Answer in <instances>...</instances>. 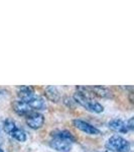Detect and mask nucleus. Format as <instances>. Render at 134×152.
<instances>
[{"mask_svg":"<svg viewBox=\"0 0 134 152\" xmlns=\"http://www.w3.org/2000/svg\"><path fill=\"white\" fill-rule=\"evenodd\" d=\"M12 107H13L14 112L19 116H27L29 113L32 112L30 107L28 105L27 102H22V100H15L12 104Z\"/></svg>","mask_w":134,"mask_h":152,"instance_id":"423d86ee","label":"nucleus"},{"mask_svg":"<svg viewBox=\"0 0 134 152\" xmlns=\"http://www.w3.org/2000/svg\"><path fill=\"white\" fill-rule=\"evenodd\" d=\"M91 94H95L100 97H105V99H109L112 97V92L108 88L103 87V86H94V87H89Z\"/></svg>","mask_w":134,"mask_h":152,"instance_id":"f8f14e48","label":"nucleus"},{"mask_svg":"<svg viewBox=\"0 0 134 152\" xmlns=\"http://www.w3.org/2000/svg\"><path fill=\"white\" fill-rule=\"evenodd\" d=\"M73 125L76 127L77 129H79L80 131L84 132L86 134L89 135H100L101 134V131L99 129H97L96 127H94L93 125L87 123L85 121H82V120L76 119L73 121Z\"/></svg>","mask_w":134,"mask_h":152,"instance_id":"39448f33","label":"nucleus"},{"mask_svg":"<svg viewBox=\"0 0 134 152\" xmlns=\"http://www.w3.org/2000/svg\"><path fill=\"white\" fill-rule=\"evenodd\" d=\"M17 95L19 99H20L19 100L27 102L28 100H30L35 96V89L31 86H20L18 88Z\"/></svg>","mask_w":134,"mask_h":152,"instance_id":"0eeeda50","label":"nucleus"},{"mask_svg":"<svg viewBox=\"0 0 134 152\" xmlns=\"http://www.w3.org/2000/svg\"><path fill=\"white\" fill-rule=\"evenodd\" d=\"M50 146L53 149L60 152H70L72 150L73 142L61 138H53L50 141Z\"/></svg>","mask_w":134,"mask_h":152,"instance_id":"20e7f679","label":"nucleus"},{"mask_svg":"<svg viewBox=\"0 0 134 152\" xmlns=\"http://www.w3.org/2000/svg\"><path fill=\"white\" fill-rule=\"evenodd\" d=\"M45 95L48 100H50V102H60V99H61L60 92H58V90L57 89V87L53 86V85H50V86H48L45 88Z\"/></svg>","mask_w":134,"mask_h":152,"instance_id":"9b49d317","label":"nucleus"},{"mask_svg":"<svg viewBox=\"0 0 134 152\" xmlns=\"http://www.w3.org/2000/svg\"><path fill=\"white\" fill-rule=\"evenodd\" d=\"M126 126H127L128 131H133V129H134V118H130L128 121H126Z\"/></svg>","mask_w":134,"mask_h":152,"instance_id":"2eb2a0df","label":"nucleus"},{"mask_svg":"<svg viewBox=\"0 0 134 152\" xmlns=\"http://www.w3.org/2000/svg\"><path fill=\"white\" fill-rule=\"evenodd\" d=\"M0 152H3V150H2V149H1V148H0Z\"/></svg>","mask_w":134,"mask_h":152,"instance_id":"f3484780","label":"nucleus"},{"mask_svg":"<svg viewBox=\"0 0 134 152\" xmlns=\"http://www.w3.org/2000/svg\"><path fill=\"white\" fill-rule=\"evenodd\" d=\"M16 127H17V126H16L15 122L12 121V120H10V119L5 120V121H4V123H3V129L8 135L10 134L12 130H13L14 128H16Z\"/></svg>","mask_w":134,"mask_h":152,"instance_id":"4468645a","label":"nucleus"},{"mask_svg":"<svg viewBox=\"0 0 134 152\" xmlns=\"http://www.w3.org/2000/svg\"><path fill=\"white\" fill-rule=\"evenodd\" d=\"M109 128L115 132H118V133H127L128 129L127 126H126V122L122 121V120L119 119H114L111 120L108 123Z\"/></svg>","mask_w":134,"mask_h":152,"instance_id":"1a4fd4ad","label":"nucleus"},{"mask_svg":"<svg viewBox=\"0 0 134 152\" xmlns=\"http://www.w3.org/2000/svg\"><path fill=\"white\" fill-rule=\"evenodd\" d=\"M106 148L111 152H129L130 143L119 135H113L107 141Z\"/></svg>","mask_w":134,"mask_h":152,"instance_id":"f03ea898","label":"nucleus"},{"mask_svg":"<svg viewBox=\"0 0 134 152\" xmlns=\"http://www.w3.org/2000/svg\"><path fill=\"white\" fill-rule=\"evenodd\" d=\"M26 117V124L29 128L33 130L40 129L45 124V117L38 112H31Z\"/></svg>","mask_w":134,"mask_h":152,"instance_id":"7ed1b4c3","label":"nucleus"},{"mask_svg":"<svg viewBox=\"0 0 134 152\" xmlns=\"http://www.w3.org/2000/svg\"><path fill=\"white\" fill-rule=\"evenodd\" d=\"M132 95H133V94H132V92H130V96H129V99H130V102H133V99H132Z\"/></svg>","mask_w":134,"mask_h":152,"instance_id":"dca6fc26","label":"nucleus"},{"mask_svg":"<svg viewBox=\"0 0 134 152\" xmlns=\"http://www.w3.org/2000/svg\"><path fill=\"white\" fill-rule=\"evenodd\" d=\"M9 135H10L11 137H13L14 139H16L17 141H19V142H24L26 140L25 132H24L22 129L18 128V127H16V128H14L13 130H12L11 133Z\"/></svg>","mask_w":134,"mask_h":152,"instance_id":"ddd939ff","label":"nucleus"},{"mask_svg":"<svg viewBox=\"0 0 134 152\" xmlns=\"http://www.w3.org/2000/svg\"><path fill=\"white\" fill-rule=\"evenodd\" d=\"M78 91L74 94V99L77 104H81L83 107L89 112L100 114L104 111V107L98 102L92 99L89 94H91L89 87H77Z\"/></svg>","mask_w":134,"mask_h":152,"instance_id":"f257e3e1","label":"nucleus"},{"mask_svg":"<svg viewBox=\"0 0 134 152\" xmlns=\"http://www.w3.org/2000/svg\"><path fill=\"white\" fill-rule=\"evenodd\" d=\"M50 136H52V138H61L65 139V140H69L73 143L76 141L73 134L68 130H55V131L50 132Z\"/></svg>","mask_w":134,"mask_h":152,"instance_id":"9d476101","label":"nucleus"},{"mask_svg":"<svg viewBox=\"0 0 134 152\" xmlns=\"http://www.w3.org/2000/svg\"><path fill=\"white\" fill-rule=\"evenodd\" d=\"M28 105L30 107V109L32 110V112H36V111H43V110H45L47 107V104H45V100L40 96H33L30 100L27 102Z\"/></svg>","mask_w":134,"mask_h":152,"instance_id":"6e6552de","label":"nucleus"}]
</instances>
